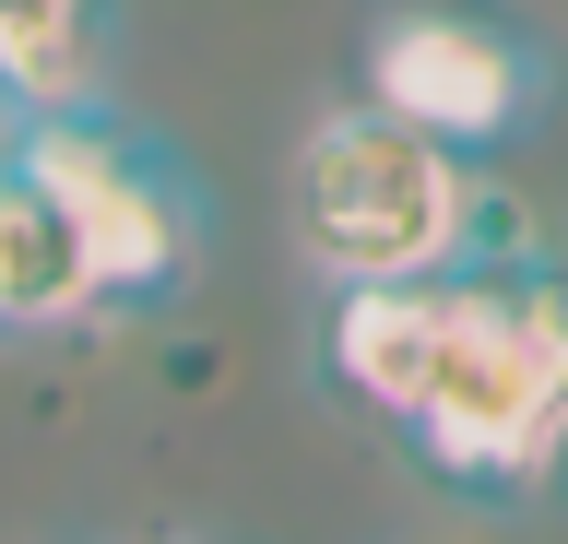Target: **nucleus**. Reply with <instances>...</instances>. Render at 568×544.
<instances>
[{"instance_id": "obj_1", "label": "nucleus", "mask_w": 568, "mask_h": 544, "mask_svg": "<svg viewBox=\"0 0 568 544\" xmlns=\"http://www.w3.org/2000/svg\"><path fill=\"white\" fill-rule=\"evenodd\" d=\"M415 450L426 485L462 497H532L557 473L568 438V331H557V260H450L438 273V320L426 356L403 379V402L379 414Z\"/></svg>"}, {"instance_id": "obj_2", "label": "nucleus", "mask_w": 568, "mask_h": 544, "mask_svg": "<svg viewBox=\"0 0 568 544\" xmlns=\"http://www.w3.org/2000/svg\"><path fill=\"white\" fill-rule=\"evenodd\" d=\"M284 237L320 285H403V273L509 249V202L474 178V154L426 143L379 107H332L284 154Z\"/></svg>"}, {"instance_id": "obj_3", "label": "nucleus", "mask_w": 568, "mask_h": 544, "mask_svg": "<svg viewBox=\"0 0 568 544\" xmlns=\"http://www.w3.org/2000/svg\"><path fill=\"white\" fill-rule=\"evenodd\" d=\"M12 166L83 225V260H95L106 308H142V296L190 285V260H202V189H190V166L166 143H131L95 107H71V119H12Z\"/></svg>"}, {"instance_id": "obj_4", "label": "nucleus", "mask_w": 568, "mask_h": 544, "mask_svg": "<svg viewBox=\"0 0 568 544\" xmlns=\"http://www.w3.org/2000/svg\"><path fill=\"white\" fill-rule=\"evenodd\" d=\"M532 95H545V60L486 0H390L379 24L355 37V107L403 119V131H426L450 154L509 143L532 119Z\"/></svg>"}, {"instance_id": "obj_5", "label": "nucleus", "mask_w": 568, "mask_h": 544, "mask_svg": "<svg viewBox=\"0 0 568 544\" xmlns=\"http://www.w3.org/2000/svg\"><path fill=\"white\" fill-rule=\"evenodd\" d=\"M95 308L106 296H95V260H83V225L0 154V331H71Z\"/></svg>"}, {"instance_id": "obj_6", "label": "nucleus", "mask_w": 568, "mask_h": 544, "mask_svg": "<svg viewBox=\"0 0 568 544\" xmlns=\"http://www.w3.org/2000/svg\"><path fill=\"white\" fill-rule=\"evenodd\" d=\"M95 0H0V107L12 119H71L95 107Z\"/></svg>"}, {"instance_id": "obj_7", "label": "nucleus", "mask_w": 568, "mask_h": 544, "mask_svg": "<svg viewBox=\"0 0 568 544\" xmlns=\"http://www.w3.org/2000/svg\"><path fill=\"white\" fill-rule=\"evenodd\" d=\"M0 154H12V107H0Z\"/></svg>"}]
</instances>
